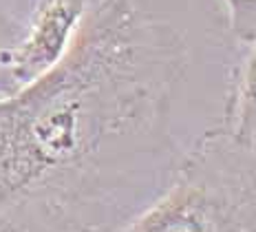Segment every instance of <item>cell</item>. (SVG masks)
<instances>
[{"mask_svg":"<svg viewBox=\"0 0 256 232\" xmlns=\"http://www.w3.org/2000/svg\"><path fill=\"white\" fill-rule=\"evenodd\" d=\"M234 135H236V137H241V139H245V142H250L256 148V115L248 122V126H245L241 133H234Z\"/></svg>","mask_w":256,"mask_h":232,"instance_id":"5b68a950","label":"cell"},{"mask_svg":"<svg viewBox=\"0 0 256 232\" xmlns=\"http://www.w3.org/2000/svg\"><path fill=\"white\" fill-rule=\"evenodd\" d=\"M117 232H256V148L218 128L146 210Z\"/></svg>","mask_w":256,"mask_h":232,"instance_id":"7a4b0ae2","label":"cell"},{"mask_svg":"<svg viewBox=\"0 0 256 232\" xmlns=\"http://www.w3.org/2000/svg\"><path fill=\"white\" fill-rule=\"evenodd\" d=\"M93 0H40L22 40L0 53L14 93L34 84L66 56Z\"/></svg>","mask_w":256,"mask_h":232,"instance_id":"3957f363","label":"cell"},{"mask_svg":"<svg viewBox=\"0 0 256 232\" xmlns=\"http://www.w3.org/2000/svg\"><path fill=\"white\" fill-rule=\"evenodd\" d=\"M188 29L148 0L88 7L66 56L0 100V232H117L204 142L177 128Z\"/></svg>","mask_w":256,"mask_h":232,"instance_id":"6da1fadb","label":"cell"},{"mask_svg":"<svg viewBox=\"0 0 256 232\" xmlns=\"http://www.w3.org/2000/svg\"><path fill=\"white\" fill-rule=\"evenodd\" d=\"M238 98L232 104V122L230 131L241 133L248 122L256 115V42L252 47V53L245 60L243 73H241V84H238Z\"/></svg>","mask_w":256,"mask_h":232,"instance_id":"277c9868","label":"cell"}]
</instances>
